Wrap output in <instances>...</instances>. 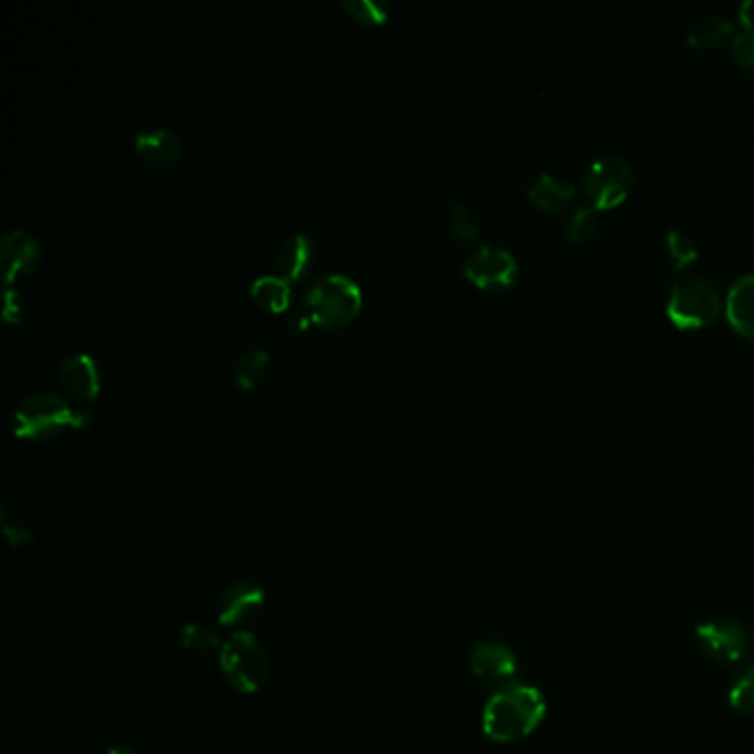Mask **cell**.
<instances>
[{
  "mask_svg": "<svg viewBox=\"0 0 754 754\" xmlns=\"http://www.w3.org/2000/svg\"><path fill=\"white\" fill-rule=\"evenodd\" d=\"M544 695L523 682L500 686L482 710V732L498 743H514L529 737L544 719Z\"/></svg>",
  "mask_w": 754,
  "mask_h": 754,
  "instance_id": "6da1fadb",
  "label": "cell"
},
{
  "mask_svg": "<svg viewBox=\"0 0 754 754\" xmlns=\"http://www.w3.org/2000/svg\"><path fill=\"white\" fill-rule=\"evenodd\" d=\"M92 414L73 409L62 396L36 392L25 396L14 411V434L23 441H49L67 430H85Z\"/></svg>",
  "mask_w": 754,
  "mask_h": 754,
  "instance_id": "7a4b0ae2",
  "label": "cell"
},
{
  "mask_svg": "<svg viewBox=\"0 0 754 754\" xmlns=\"http://www.w3.org/2000/svg\"><path fill=\"white\" fill-rule=\"evenodd\" d=\"M299 308L308 314L312 325L342 330L361 314L363 292L359 284L346 275H323L310 284Z\"/></svg>",
  "mask_w": 754,
  "mask_h": 754,
  "instance_id": "3957f363",
  "label": "cell"
},
{
  "mask_svg": "<svg viewBox=\"0 0 754 754\" xmlns=\"http://www.w3.org/2000/svg\"><path fill=\"white\" fill-rule=\"evenodd\" d=\"M219 668L232 689L253 695L271 678V657L253 633L235 631L219 648Z\"/></svg>",
  "mask_w": 754,
  "mask_h": 754,
  "instance_id": "277c9868",
  "label": "cell"
},
{
  "mask_svg": "<svg viewBox=\"0 0 754 754\" xmlns=\"http://www.w3.org/2000/svg\"><path fill=\"white\" fill-rule=\"evenodd\" d=\"M668 319L682 330L710 325L721 312V295L706 277L675 282L666 303Z\"/></svg>",
  "mask_w": 754,
  "mask_h": 754,
  "instance_id": "5b68a950",
  "label": "cell"
},
{
  "mask_svg": "<svg viewBox=\"0 0 754 754\" xmlns=\"http://www.w3.org/2000/svg\"><path fill=\"white\" fill-rule=\"evenodd\" d=\"M633 182L635 176L631 164L622 157L607 155L586 166L582 189L594 208H613L629 198Z\"/></svg>",
  "mask_w": 754,
  "mask_h": 754,
  "instance_id": "8992f818",
  "label": "cell"
},
{
  "mask_svg": "<svg viewBox=\"0 0 754 754\" xmlns=\"http://www.w3.org/2000/svg\"><path fill=\"white\" fill-rule=\"evenodd\" d=\"M465 277L480 290L505 292L518 279V262L505 248L482 246L465 262Z\"/></svg>",
  "mask_w": 754,
  "mask_h": 754,
  "instance_id": "52a82bcc",
  "label": "cell"
},
{
  "mask_svg": "<svg viewBox=\"0 0 754 754\" xmlns=\"http://www.w3.org/2000/svg\"><path fill=\"white\" fill-rule=\"evenodd\" d=\"M702 653L719 663H734L747 653V631L734 620H710L695 629Z\"/></svg>",
  "mask_w": 754,
  "mask_h": 754,
  "instance_id": "ba28073f",
  "label": "cell"
},
{
  "mask_svg": "<svg viewBox=\"0 0 754 754\" xmlns=\"http://www.w3.org/2000/svg\"><path fill=\"white\" fill-rule=\"evenodd\" d=\"M266 605V594L255 582H232L217 598V622L230 629H243L253 622Z\"/></svg>",
  "mask_w": 754,
  "mask_h": 754,
  "instance_id": "9c48e42d",
  "label": "cell"
},
{
  "mask_svg": "<svg viewBox=\"0 0 754 754\" xmlns=\"http://www.w3.org/2000/svg\"><path fill=\"white\" fill-rule=\"evenodd\" d=\"M40 260L43 248L34 235L25 230H12L0 239V262H3L8 288L34 275L40 266Z\"/></svg>",
  "mask_w": 754,
  "mask_h": 754,
  "instance_id": "30bf717a",
  "label": "cell"
},
{
  "mask_svg": "<svg viewBox=\"0 0 754 754\" xmlns=\"http://www.w3.org/2000/svg\"><path fill=\"white\" fill-rule=\"evenodd\" d=\"M133 148L146 166L157 171L173 169L184 159V142L171 129L137 131L133 137Z\"/></svg>",
  "mask_w": 754,
  "mask_h": 754,
  "instance_id": "8fae6325",
  "label": "cell"
},
{
  "mask_svg": "<svg viewBox=\"0 0 754 754\" xmlns=\"http://www.w3.org/2000/svg\"><path fill=\"white\" fill-rule=\"evenodd\" d=\"M58 383L67 396L80 403L96 400L100 396V372L96 359L87 352L67 357L60 366Z\"/></svg>",
  "mask_w": 754,
  "mask_h": 754,
  "instance_id": "7c38bea8",
  "label": "cell"
},
{
  "mask_svg": "<svg viewBox=\"0 0 754 754\" xmlns=\"http://www.w3.org/2000/svg\"><path fill=\"white\" fill-rule=\"evenodd\" d=\"M518 657L500 642H480L469 653V670L478 680L507 682L516 675Z\"/></svg>",
  "mask_w": 754,
  "mask_h": 754,
  "instance_id": "4fadbf2b",
  "label": "cell"
},
{
  "mask_svg": "<svg viewBox=\"0 0 754 754\" xmlns=\"http://www.w3.org/2000/svg\"><path fill=\"white\" fill-rule=\"evenodd\" d=\"M314 260V246L310 237L306 235H292L288 237L275 255V275L290 286L299 284L306 279L310 266Z\"/></svg>",
  "mask_w": 754,
  "mask_h": 754,
  "instance_id": "5bb4252c",
  "label": "cell"
},
{
  "mask_svg": "<svg viewBox=\"0 0 754 754\" xmlns=\"http://www.w3.org/2000/svg\"><path fill=\"white\" fill-rule=\"evenodd\" d=\"M726 314L732 327L754 339V273L739 277L726 297Z\"/></svg>",
  "mask_w": 754,
  "mask_h": 754,
  "instance_id": "9a60e30c",
  "label": "cell"
},
{
  "mask_svg": "<svg viewBox=\"0 0 754 754\" xmlns=\"http://www.w3.org/2000/svg\"><path fill=\"white\" fill-rule=\"evenodd\" d=\"M529 200L544 213H560L569 206V202L575 195V187L558 178L553 173H540L531 184H529Z\"/></svg>",
  "mask_w": 754,
  "mask_h": 754,
  "instance_id": "2e32d148",
  "label": "cell"
},
{
  "mask_svg": "<svg viewBox=\"0 0 754 754\" xmlns=\"http://www.w3.org/2000/svg\"><path fill=\"white\" fill-rule=\"evenodd\" d=\"M250 299L271 314H284L292 306V286L277 275L260 277L250 286Z\"/></svg>",
  "mask_w": 754,
  "mask_h": 754,
  "instance_id": "e0dca14e",
  "label": "cell"
},
{
  "mask_svg": "<svg viewBox=\"0 0 754 754\" xmlns=\"http://www.w3.org/2000/svg\"><path fill=\"white\" fill-rule=\"evenodd\" d=\"M271 366V355L264 348H253L243 352L232 370V379L235 385L243 392H253L264 379H266V370Z\"/></svg>",
  "mask_w": 754,
  "mask_h": 754,
  "instance_id": "ac0fdd59",
  "label": "cell"
},
{
  "mask_svg": "<svg viewBox=\"0 0 754 754\" xmlns=\"http://www.w3.org/2000/svg\"><path fill=\"white\" fill-rule=\"evenodd\" d=\"M732 29V23L721 16V14H708L702 16L693 23V27L689 29V45L695 49H710L715 45H719Z\"/></svg>",
  "mask_w": 754,
  "mask_h": 754,
  "instance_id": "d6986e66",
  "label": "cell"
},
{
  "mask_svg": "<svg viewBox=\"0 0 754 754\" xmlns=\"http://www.w3.org/2000/svg\"><path fill=\"white\" fill-rule=\"evenodd\" d=\"M447 232L458 243H469L480 237L478 222L465 202H456L447 213Z\"/></svg>",
  "mask_w": 754,
  "mask_h": 754,
  "instance_id": "ffe728a7",
  "label": "cell"
},
{
  "mask_svg": "<svg viewBox=\"0 0 754 754\" xmlns=\"http://www.w3.org/2000/svg\"><path fill=\"white\" fill-rule=\"evenodd\" d=\"M344 12L363 27H381L390 19V8L372 0H344Z\"/></svg>",
  "mask_w": 754,
  "mask_h": 754,
  "instance_id": "44dd1931",
  "label": "cell"
},
{
  "mask_svg": "<svg viewBox=\"0 0 754 754\" xmlns=\"http://www.w3.org/2000/svg\"><path fill=\"white\" fill-rule=\"evenodd\" d=\"M666 248H668V255L678 264V268H684L699 258V248L695 239L686 230H680V228H670L666 232Z\"/></svg>",
  "mask_w": 754,
  "mask_h": 754,
  "instance_id": "7402d4cb",
  "label": "cell"
},
{
  "mask_svg": "<svg viewBox=\"0 0 754 754\" xmlns=\"http://www.w3.org/2000/svg\"><path fill=\"white\" fill-rule=\"evenodd\" d=\"M180 642L187 650H193V653H213L222 648V639L219 635L206 626V624H187L180 633Z\"/></svg>",
  "mask_w": 754,
  "mask_h": 754,
  "instance_id": "603a6c76",
  "label": "cell"
},
{
  "mask_svg": "<svg viewBox=\"0 0 754 754\" xmlns=\"http://www.w3.org/2000/svg\"><path fill=\"white\" fill-rule=\"evenodd\" d=\"M728 702L737 713L754 715V666L745 668L743 673L734 680Z\"/></svg>",
  "mask_w": 754,
  "mask_h": 754,
  "instance_id": "cb8c5ba5",
  "label": "cell"
},
{
  "mask_svg": "<svg viewBox=\"0 0 754 754\" xmlns=\"http://www.w3.org/2000/svg\"><path fill=\"white\" fill-rule=\"evenodd\" d=\"M598 232V208L579 206L569 217V237L571 241H586Z\"/></svg>",
  "mask_w": 754,
  "mask_h": 754,
  "instance_id": "d4e9b609",
  "label": "cell"
},
{
  "mask_svg": "<svg viewBox=\"0 0 754 754\" xmlns=\"http://www.w3.org/2000/svg\"><path fill=\"white\" fill-rule=\"evenodd\" d=\"M734 62L750 75H754V32H741L732 40Z\"/></svg>",
  "mask_w": 754,
  "mask_h": 754,
  "instance_id": "484cf974",
  "label": "cell"
},
{
  "mask_svg": "<svg viewBox=\"0 0 754 754\" xmlns=\"http://www.w3.org/2000/svg\"><path fill=\"white\" fill-rule=\"evenodd\" d=\"M3 319L10 325H21L25 319V301L21 297V292L8 288L5 290V303H3Z\"/></svg>",
  "mask_w": 754,
  "mask_h": 754,
  "instance_id": "4316f807",
  "label": "cell"
},
{
  "mask_svg": "<svg viewBox=\"0 0 754 754\" xmlns=\"http://www.w3.org/2000/svg\"><path fill=\"white\" fill-rule=\"evenodd\" d=\"M3 534H5V538L10 540V544H14V547H21V544H25V542L32 540L29 527H25L23 523L12 520L10 514H8V510H3Z\"/></svg>",
  "mask_w": 754,
  "mask_h": 754,
  "instance_id": "83f0119b",
  "label": "cell"
},
{
  "mask_svg": "<svg viewBox=\"0 0 754 754\" xmlns=\"http://www.w3.org/2000/svg\"><path fill=\"white\" fill-rule=\"evenodd\" d=\"M739 23L747 27V32L754 27V0H745V3L739 8Z\"/></svg>",
  "mask_w": 754,
  "mask_h": 754,
  "instance_id": "f1b7e54d",
  "label": "cell"
},
{
  "mask_svg": "<svg viewBox=\"0 0 754 754\" xmlns=\"http://www.w3.org/2000/svg\"><path fill=\"white\" fill-rule=\"evenodd\" d=\"M107 754H137V750L131 745H113Z\"/></svg>",
  "mask_w": 754,
  "mask_h": 754,
  "instance_id": "f546056e",
  "label": "cell"
},
{
  "mask_svg": "<svg viewBox=\"0 0 754 754\" xmlns=\"http://www.w3.org/2000/svg\"><path fill=\"white\" fill-rule=\"evenodd\" d=\"M752 253H754V235H752Z\"/></svg>",
  "mask_w": 754,
  "mask_h": 754,
  "instance_id": "4dcf8cb0",
  "label": "cell"
},
{
  "mask_svg": "<svg viewBox=\"0 0 754 754\" xmlns=\"http://www.w3.org/2000/svg\"><path fill=\"white\" fill-rule=\"evenodd\" d=\"M752 637H754V635H752Z\"/></svg>",
  "mask_w": 754,
  "mask_h": 754,
  "instance_id": "1f68e13d",
  "label": "cell"
}]
</instances>
